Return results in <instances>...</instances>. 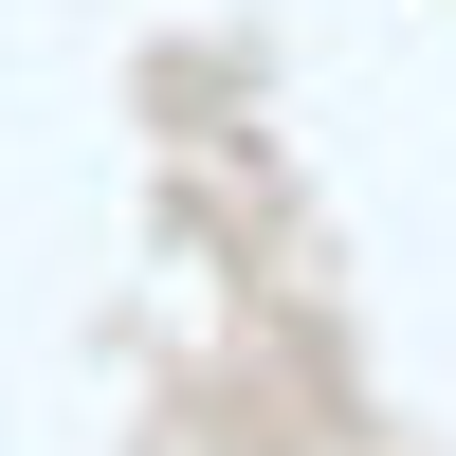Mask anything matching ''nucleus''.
I'll return each instance as SVG.
<instances>
[]
</instances>
